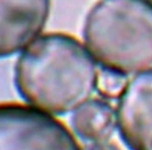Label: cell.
<instances>
[{
	"mask_svg": "<svg viewBox=\"0 0 152 150\" xmlns=\"http://www.w3.org/2000/svg\"><path fill=\"white\" fill-rule=\"evenodd\" d=\"M85 46L102 68L124 76L152 66V3L98 0L83 26Z\"/></svg>",
	"mask_w": 152,
	"mask_h": 150,
	"instance_id": "obj_2",
	"label": "cell"
},
{
	"mask_svg": "<svg viewBox=\"0 0 152 150\" xmlns=\"http://www.w3.org/2000/svg\"><path fill=\"white\" fill-rule=\"evenodd\" d=\"M96 61L78 38L63 32L36 37L15 66V85L28 105L51 115L74 112L97 87Z\"/></svg>",
	"mask_w": 152,
	"mask_h": 150,
	"instance_id": "obj_1",
	"label": "cell"
},
{
	"mask_svg": "<svg viewBox=\"0 0 152 150\" xmlns=\"http://www.w3.org/2000/svg\"><path fill=\"white\" fill-rule=\"evenodd\" d=\"M148 1H149V2H151V3H152V0H148Z\"/></svg>",
	"mask_w": 152,
	"mask_h": 150,
	"instance_id": "obj_9",
	"label": "cell"
},
{
	"mask_svg": "<svg viewBox=\"0 0 152 150\" xmlns=\"http://www.w3.org/2000/svg\"><path fill=\"white\" fill-rule=\"evenodd\" d=\"M127 81L126 76L124 75L107 68H100L98 72L96 90L102 97L107 100L118 98V96L123 91Z\"/></svg>",
	"mask_w": 152,
	"mask_h": 150,
	"instance_id": "obj_7",
	"label": "cell"
},
{
	"mask_svg": "<svg viewBox=\"0 0 152 150\" xmlns=\"http://www.w3.org/2000/svg\"><path fill=\"white\" fill-rule=\"evenodd\" d=\"M51 0H0V58L23 51L40 35Z\"/></svg>",
	"mask_w": 152,
	"mask_h": 150,
	"instance_id": "obj_5",
	"label": "cell"
},
{
	"mask_svg": "<svg viewBox=\"0 0 152 150\" xmlns=\"http://www.w3.org/2000/svg\"><path fill=\"white\" fill-rule=\"evenodd\" d=\"M70 123L83 143L109 141L117 128L116 109L102 96L90 98L72 112Z\"/></svg>",
	"mask_w": 152,
	"mask_h": 150,
	"instance_id": "obj_6",
	"label": "cell"
},
{
	"mask_svg": "<svg viewBox=\"0 0 152 150\" xmlns=\"http://www.w3.org/2000/svg\"><path fill=\"white\" fill-rule=\"evenodd\" d=\"M82 150H121L115 143L109 141L104 142H95V143H84Z\"/></svg>",
	"mask_w": 152,
	"mask_h": 150,
	"instance_id": "obj_8",
	"label": "cell"
},
{
	"mask_svg": "<svg viewBox=\"0 0 152 150\" xmlns=\"http://www.w3.org/2000/svg\"><path fill=\"white\" fill-rule=\"evenodd\" d=\"M116 116L128 150H152V66L127 81L117 98Z\"/></svg>",
	"mask_w": 152,
	"mask_h": 150,
	"instance_id": "obj_4",
	"label": "cell"
},
{
	"mask_svg": "<svg viewBox=\"0 0 152 150\" xmlns=\"http://www.w3.org/2000/svg\"><path fill=\"white\" fill-rule=\"evenodd\" d=\"M0 150H82L53 115L21 102H0Z\"/></svg>",
	"mask_w": 152,
	"mask_h": 150,
	"instance_id": "obj_3",
	"label": "cell"
}]
</instances>
